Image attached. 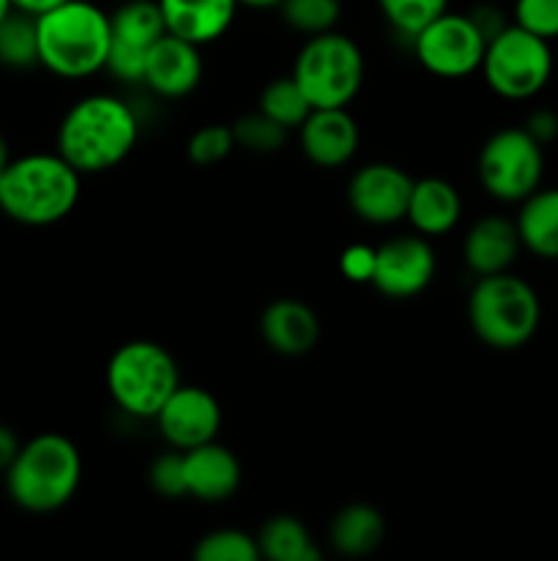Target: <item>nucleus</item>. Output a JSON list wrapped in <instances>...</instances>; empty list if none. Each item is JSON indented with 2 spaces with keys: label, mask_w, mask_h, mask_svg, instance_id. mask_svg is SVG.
I'll return each instance as SVG.
<instances>
[{
  "label": "nucleus",
  "mask_w": 558,
  "mask_h": 561,
  "mask_svg": "<svg viewBox=\"0 0 558 561\" xmlns=\"http://www.w3.org/2000/svg\"><path fill=\"white\" fill-rule=\"evenodd\" d=\"M82 482L80 449L60 433H42L22 444L14 463L5 469L11 502L33 515L66 507Z\"/></svg>",
  "instance_id": "obj_4"
},
{
  "label": "nucleus",
  "mask_w": 558,
  "mask_h": 561,
  "mask_svg": "<svg viewBox=\"0 0 558 561\" xmlns=\"http://www.w3.org/2000/svg\"><path fill=\"white\" fill-rule=\"evenodd\" d=\"M140 124L124 99L93 93L80 99L58 126V153L80 175L113 170L135 151Z\"/></svg>",
  "instance_id": "obj_1"
},
{
  "label": "nucleus",
  "mask_w": 558,
  "mask_h": 561,
  "mask_svg": "<svg viewBox=\"0 0 558 561\" xmlns=\"http://www.w3.org/2000/svg\"><path fill=\"white\" fill-rule=\"evenodd\" d=\"M38 64L66 80H82L107 66L109 14L88 0H66L36 16Z\"/></svg>",
  "instance_id": "obj_2"
},
{
  "label": "nucleus",
  "mask_w": 558,
  "mask_h": 561,
  "mask_svg": "<svg viewBox=\"0 0 558 561\" xmlns=\"http://www.w3.org/2000/svg\"><path fill=\"white\" fill-rule=\"evenodd\" d=\"M514 25L553 42L558 38V0H518Z\"/></svg>",
  "instance_id": "obj_32"
},
{
  "label": "nucleus",
  "mask_w": 558,
  "mask_h": 561,
  "mask_svg": "<svg viewBox=\"0 0 558 561\" xmlns=\"http://www.w3.org/2000/svg\"><path fill=\"white\" fill-rule=\"evenodd\" d=\"M181 387V373L173 354L151 340L124 343L107 365V389L124 414L137 420H156L159 409Z\"/></svg>",
  "instance_id": "obj_6"
},
{
  "label": "nucleus",
  "mask_w": 558,
  "mask_h": 561,
  "mask_svg": "<svg viewBox=\"0 0 558 561\" xmlns=\"http://www.w3.org/2000/svg\"><path fill=\"white\" fill-rule=\"evenodd\" d=\"M542 148L545 146H539L525 126H509L487 137L476 162L487 195L501 203H520L539 190L545 175Z\"/></svg>",
  "instance_id": "obj_9"
},
{
  "label": "nucleus",
  "mask_w": 558,
  "mask_h": 561,
  "mask_svg": "<svg viewBox=\"0 0 558 561\" xmlns=\"http://www.w3.org/2000/svg\"><path fill=\"white\" fill-rule=\"evenodd\" d=\"M377 5L394 31L414 38L421 27L449 9V0H377Z\"/></svg>",
  "instance_id": "obj_30"
},
{
  "label": "nucleus",
  "mask_w": 558,
  "mask_h": 561,
  "mask_svg": "<svg viewBox=\"0 0 558 561\" xmlns=\"http://www.w3.org/2000/svg\"><path fill=\"white\" fill-rule=\"evenodd\" d=\"M0 64L9 69H31L38 64L36 16L14 9L0 20Z\"/></svg>",
  "instance_id": "obj_25"
},
{
  "label": "nucleus",
  "mask_w": 558,
  "mask_h": 561,
  "mask_svg": "<svg viewBox=\"0 0 558 561\" xmlns=\"http://www.w3.org/2000/svg\"><path fill=\"white\" fill-rule=\"evenodd\" d=\"M514 225L523 250L542 261H558V186H539L520 201Z\"/></svg>",
  "instance_id": "obj_21"
},
{
  "label": "nucleus",
  "mask_w": 558,
  "mask_h": 561,
  "mask_svg": "<svg viewBox=\"0 0 558 561\" xmlns=\"http://www.w3.org/2000/svg\"><path fill=\"white\" fill-rule=\"evenodd\" d=\"M156 425L170 447L186 453L200 444L217 442V433L222 427V409L208 389L181 383L170 394L167 403L159 409Z\"/></svg>",
  "instance_id": "obj_13"
},
{
  "label": "nucleus",
  "mask_w": 558,
  "mask_h": 561,
  "mask_svg": "<svg viewBox=\"0 0 558 561\" xmlns=\"http://www.w3.org/2000/svg\"><path fill=\"white\" fill-rule=\"evenodd\" d=\"M479 71L492 93L523 102V99L536 96L550 82V42L512 22L487 42Z\"/></svg>",
  "instance_id": "obj_8"
},
{
  "label": "nucleus",
  "mask_w": 558,
  "mask_h": 561,
  "mask_svg": "<svg viewBox=\"0 0 558 561\" xmlns=\"http://www.w3.org/2000/svg\"><path fill=\"white\" fill-rule=\"evenodd\" d=\"M260 334L271 351L282 356H304L321 340L315 310L299 299H277L263 310Z\"/></svg>",
  "instance_id": "obj_17"
},
{
  "label": "nucleus",
  "mask_w": 558,
  "mask_h": 561,
  "mask_svg": "<svg viewBox=\"0 0 558 561\" xmlns=\"http://www.w3.org/2000/svg\"><path fill=\"white\" fill-rule=\"evenodd\" d=\"M282 0H239V5H249V9H277Z\"/></svg>",
  "instance_id": "obj_38"
},
{
  "label": "nucleus",
  "mask_w": 558,
  "mask_h": 561,
  "mask_svg": "<svg viewBox=\"0 0 558 561\" xmlns=\"http://www.w3.org/2000/svg\"><path fill=\"white\" fill-rule=\"evenodd\" d=\"M202 80L200 47L186 38L164 33L151 49L146 60V77L142 85L151 88L156 96L181 99L195 91Z\"/></svg>",
  "instance_id": "obj_14"
},
{
  "label": "nucleus",
  "mask_w": 558,
  "mask_h": 561,
  "mask_svg": "<svg viewBox=\"0 0 558 561\" xmlns=\"http://www.w3.org/2000/svg\"><path fill=\"white\" fill-rule=\"evenodd\" d=\"M113 42L148 53L167 33L159 0H126L109 14Z\"/></svg>",
  "instance_id": "obj_23"
},
{
  "label": "nucleus",
  "mask_w": 558,
  "mask_h": 561,
  "mask_svg": "<svg viewBox=\"0 0 558 561\" xmlns=\"http://www.w3.org/2000/svg\"><path fill=\"white\" fill-rule=\"evenodd\" d=\"M542 305L531 283L512 272L479 277L468 296V323L496 351H518L536 334Z\"/></svg>",
  "instance_id": "obj_5"
},
{
  "label": "nucleus",
  "mask_w": 558,
  "mask_h": 561,
  "mask_svg": "<svg viewBox=\"0 0 558 561\" xmlns=\"http://www.w3.org/2000/svg\"><path fill=\"white\" fill-rule=\"evenodd\" d=\"M523 241H520L518 225L514 219L507 217H485L465 233L463 241V257L465 266L476 274V277H487V274L509 272L514 261H518Z\"/></svg>",
  "instance_id": "obj_18"
},
{
  "label": "nucleus",
  "mask_w": 558,
  "mask_h": 561,
  "mask_svg": "<svg viewBox=\"0 0 558 561\" xmlns=\"http://www.w3.org/2000/svg\"><path fill=\"white\" fill-rule=\"evenodd\" d=\"M80 179L60 153L11 159L0 175V211L31 228L60 222L80 201Z\"/></svg>",
  "instance_id": "obj_3"
},
{
  "label": "nucleus",
  "mask_w": 558,
  "mask_h": 561,
  "mask_svg": "<svg viewBox=\"0 0 558 561\" xmlns=\"http://www.w3.org/2000/svg\"><path fill=\"white\" fill-rule=\"evenodd\" d=\"M416 60L425 66L430 75L443 80H460L481 69L487 38L479 31L470 14H454L443 11L441 16L421 27L414 38Z\"/></svg>",
  "instance_id": "obj_10"
},
{
  "label": "nucleus",
  "mask_w": 558,
  "mask_h": 561,
  "mask_svg": "<svg viewBox=\"0 0 558 561\" xmlns=\"http://www.w3.org/2000/svg\"><path fill=\"white\" fill-rule=\"evenodd\" d=\"M435 277V252L427 236H397L375 250L372 279L386 299H414Z\"/></svg>",
  "instance_id": "obj_11"
},
{
  "label": "nucleus",
  "mask_w": 558,
  "mask_h": 561,
  "mask_svg": "<svg viewBox=\"0 0 558 561\" xmlns=\"http://www.w3.org/2000/svg\"><path fill=\"white\" fill-rule=\"evenodd\" d=\"M525 131L534 137L539 146H547L558 137V115L553 110H534L525 121Z\"/></svg>",
  "instance_id": "obj_35"
},
{
  "label": "nucleus",
  "mask_w": 558,
  "mask_h": 561,
  "mask_svg": "<svg viewBox=\"0 0 558 561\" xmlns=\"http://www.w3.org/2000/svg\"><path fill=\"white\" fill-rule=\"evenodd\" d=\"M14 11V5H11V0H0V20H5V16Z\"/></svg>",
  "instance_id": "obj_40"
},
{
  "label": "nucleus",
  "mask_w": 558,
  "mask_h": 561,
  "mask_svg": "<svg viewBox=\"0 0 558 561\" xmlns=\"http://www.w3.org/2000/svg\"><path fill=\"white\" fill-rule=\"evenodd\" d=\"M66 3V0H11V5H14L16 11H25V14H44V11L55 9V5Z\"/></svg>",
  "instance_id": "obj_37"
},
{
  "label": "nucleus",
  "mask_w": 558,
  "mask_h": 561,
  "mask_svg": "<svg viewBox=\"0 0 558 561\" xmlns=\"http://www.w3.org/2000/svg\"><path fill=\"white\" fill-rule=\"evenodd\" d=\"M260 113H266L268 118H274L277 124H282L284 129H299L306 121V115L312 113V104L306 102L304 91L299 88V82L290 77H277V80L268 82L260 93V104H257Z\"/></svg>",
  "instance_id": "obj_26"
},
{
  "label": "nucleus",
  "mask_w": 558,
  "mask_h": 561,
  "mask_svg": "<svg viewBox=\"0 0 558 561\" xmlns=\"http://www.w3.org/2000/svg\"><path fill=\"white\" fill-rule=\"evenodd\" d=\"M293 80L312 110L348 107L364 82V55L353 38L337 31L306 38L293 66Z\"/></svg>",
  "instance_id": "obj_7"
},
{
  "label": "nucleus",
  "mask_w": 558,
  "mask_h": 561,
  "mask_svg": "<svg viewBox=\"0 0 558 561\" xmlns=\"http://www.w3.org/2000/svg\"><path fill=\"white\" fill-rule=\"evenodd\" d=\"M257 548L268 561H317L321 551L312 542L310 529L293 515H274L257 531Z\"/></svg>",
  "instance_id": "obj_24"
},
{
  "label": "nucleus",
  "mask_w": 558,
  "mask_h": 561,
  "mask_svg": "<svg viewBox=\"0 0 558 561\" xmlns=\"http://www.w3.org/2000/svg\"><path fill=\"white\" fill-rule=\"evenodd\" d=\"M186 491L191 499L208 504L228 502L241 485V463L228 447L217 442L200 444L184 453Z\"/></svg>",
  "instance_id": "obj_16"
},
{
  "label": "nucleus",
  "mask_w": 558,
  "mask_h": 561,
  "mask_svg": "<svg viewBox=\"0 0 558 561\" xmlns=\"http://www.w3.org/2000/svg\"><path fill=\"white\" fill-rule=\"evenodd\" d=\"M235 148L233 126L211 124L197 129L195 135L186 142V157L191 159L200 168H211V164H219L230 151Z\"/></svg>",
  "instance_id": "obj_31"
},
{
  "label": "nucleus",
  "mask_w": 558,
  "mask_h": 561,
  "mask_svg": "<svg viewBox=\"0 0 558 561\" xmlns=\"http://www.w3.org/2000/svg\"><path fill=\"white\" fill-rule=\"evenodd\" d=\"M383 537H386V520L372 504H348L334 515L328 531L334 551L350 559L370 557L372 551H377Z\"/></svg>",
  "instance_id": "obj_22"
},
{
  "label": "nucleus",
  "mask_w": 558,
  "mask_h": 561,
  "mask_svg": "<svg viewBox=\"0 0 558 561\" xmlns=\"http://www.w3.org/2000/svg\"><path fill=\"white\" fill-rule=\"evenodd\" d=\"M414 179L403 168L372 162L356 170L348 184V203L359 219L370 225H394L405 219Z\"/></svg>",
  "instance_id": "obj_12"
},
{
  "label": "nucleus",
  "mask_w": 558,
  "mask_h": 561,
  "mask_svg": "<svg viewBox=\"0 0 558 561\" xmlns=\"http://www.w3.org/2000/svg\"><path fill=\"white\" fill-rule=\"evenodd\" d=\"M159 9L167 33L202 47L230 31L239 0H159Z\"/></svg>",
  "instance_id": "obj_19"
},
{
  "label": "nucleus",
  "mask_w": 558,
  "mask_h": 561,
  "mask_svg": "<svg viewBox=\"0 0 558 561\" xmlns=\"http://www.w3.org/2000/svg\"><path fill=\"white\" fill-rule=\"evenodd\" d=\"M191 557L197 561H255L260 559V548L252 535L241 529H217L200 537Z\"/></svg>",
  "instance_id": "obj_28"
},
{
  "label": "nucleus",
  "mask_w": 558,
  "mask_h": 561,
  "mask_svg": "<svg viewBox=\"0 0 558 561\" xmlns=\"http://www.w3.org/2000/svg\"><path fill=\"white\" fill-rule=\"evenodd\" d=\"M299 129L301 148L317 168H342L359 148V126L348 107L312 110Z\"/></svg>",
  "instance_id": "obj_15"
},
{
  "label": "nucleus",
  "mask_w": 558,
  "mask_h": 561,
  "mask_svg": "<svg viewBox=\"0 0 558 561\" xmlns=\"http://www.w3.org/2000/svg\"><path fill=\"white\" fill-rule=\"evenodd\" d=\"M233 137L235 148H244L249 153H274L288 140V129L274 118H268L266 113L255 110V113H246L235 121Z\"/></svg>",
  "instance_id": "obj_29"
},
{
  "label": "nucleus",
  "mask_w": 558,
  "mask_h": 561,
  "mask_svg": "<svg viewBox=\"0 0 558 561\" xmlns=\"http://www.w3.org/2000/svg\"><path fill=\"white\" fill-rule=\"evenodd\" d=\"M277 9L282 11V20L293 31L306 33V36L334 31V25L339 22V14H342V3L339 0H282Z\"/></svg>",
  "instance_id": "obj_27"
},
{
  "label": "nucleus",
  "mask_w": 558,
  "mask_h": 561,
  "mask_svg": "<svg viewBox=\"0 0 558 561\" xmlns=\"http://www.w3.org/2000/svg\"><path fill=\"white\" fill-rule=\"evenodd\" d=\"M463 217V201L460 192L443 179H419L414 181L408 203V219L414 230L427 239L446 236Z\"/></svg>",
  "instance_id": "obj_20"
},
{
  "label": "nucleus",
  "mask_w": 558,
  "mask_h": 561,
  "mask_svg": "<svg viewBox=\"0 0 558 561\" xmlns=\"http://www.w3.org/2000/svg\"><path fill=\"white\" fill-rule=\"evenodd\" d=\"M20 447L22 444H20V438H16V433L11 431V427L0 425V471H3V474H5V469L14 463Z\"/></svg>",
  "instance_id": "obj_36"
},
{
  "label": "nucleus",
  "mask_w": 558,
  "mask_h": 561,
  "mask_svg": "<svg viewBox=\"0 0 558 561\" xmlns=\"http://www.w3.org/2000/svg\"><path fill=\"white\" fill-rule=\"evenodd\" d=\"M11 162V153H9V142H5V137L0 135V175H3V170L9 168Z\"/></svg>",
  "instance_id": "obj_39"
},
{
  "label": "nucleus",
  "mask_w": 558,
  "mask_h": 561,
  "mask_svg": "<svg viewBox=\"0 0 558 561\" xmlns=\"http://www.w3.org/2000/svg\"><path fill=\"white\" fill-rule=\"evenodd\" d=\"M151 488L164 499H184L186 491V471H184V453H164L159 455L148 471Z\"/></svg>",
  "instance_id": "obj_33"
},
{
  "label": "nucleus",
  "mask_w": 558,
  "mask_h": 561,
  "mask_svg": "<svg viewBox=\"0 0 558 561\" xmlns=\"http://www.w3.org/2000/svg\"><path fill=\"white\" fill-rule=\"evenodd\" d=\"M342 274L353 283H370L372 279V266H375V250L364 244H353L342 252Z\"/></svg>",
  "instance_id": "obj_34"
}]
</instances>
